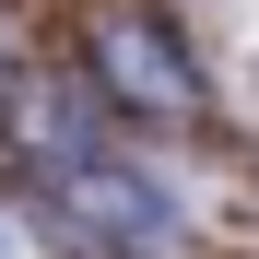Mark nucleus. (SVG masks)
Segmentation results:
<instances>
[{
	"label": "nucleus",
	"mask_w": 259,
	"mask_h": 259,
	"mask_svg": "<svg viewBox=\"0 0 259 259\" xmlns=\"http://www.w3.org/2000/svg\"><path fill=\"white\" fill-rule=\"evenodd\" d=\"M106 82H118L130 106H153V118H177V106L200 95V82H189V59L165 48V24H106Z\"/></svg>",
	"instance_id": "2"
},
{
	"label": "nucleus",
	"mask_w": 259,
	"mask_h": 259,
	"mask_svg": "<svg viewBox=\"0 0 259 259\" xmlns=\"http://www.w3.org/2000/svg\"><path fill=\"white\" fill-rule=\"evenodd\" d=\"M59 212L82 236H106V247H165L177 236V189L165 177H118V165H82V177L59 189Z\"/></svg>",
	"instance_id": "1"
},
{
	"label": "nucleus",
	"mask_w": 259,
	"mask_h": 259,
	"mask_svg": "<svg viewBox=\"0 0 259 259\" xmlns=\"http://www.w3.org/2000/svg\"><path fill=\"white\" fill-rule=\"evenodd\" d=\"M0 259H24V236H12V224H0Z\"/></svg>",
	"instance_id": "3"
},
{
	"label": "nucleus",
	"mask_w": 259,
	"mask_h": 259,
	"mask_svg": "<svg viewBox=\"0 0 259 259\" xmlns=\"http://www.w3.org/2000/svg\"><path fill=\"white\" fill-rule=\"evenodd\" d=\"M0 71H12V24H0Z\"/></svg>",
	"instance_id": "4"
}]
</instances>
